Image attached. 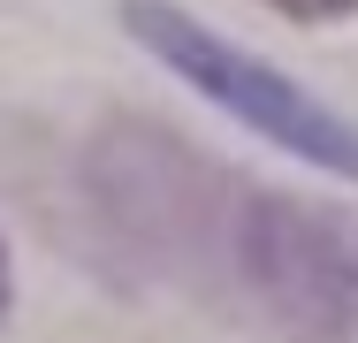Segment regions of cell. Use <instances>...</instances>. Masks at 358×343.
<instances>
[{
    "label": "cell",
    "instance_id": "277c9868",
    "mask_svg": "<svg viewBox=\"0 0 358 343\" xmlns=\"http://www.w3.org/2000/svg\"><path fill=\"white\" fill-rule=\"evenodd\" d=\"M282 15H297V23H328V15H351L358 0H275Z\"/></svg>",
    "mask_w": 358,
    "mask_h": 343
},
{
    "label": "cell",
    "instance_id": "6da1fadb",
    "mask_svg": "<svg viewBox=\"0 0 358 343\" xmlns=\"http://www.w3.org/2000/svg\"><path fill=\"white\" fill-rule=\"evenodd\" d=\"M236 290L297 343H358V214L244 191L229 221Z\"/></svg>",
    "mask_w": 358,
    "mask_h": 343
},
{
    "label": "cell",
    "instance_id": "3957f363",
    "mask_svg": "<svg viewBox=\"0 0 358 343\" xmlns=\"http://www.w3.org/2000/svg\"><path fill=\"white\" fill-rule=\"evenodd\" d=\"M122 23H130L145 46L183 76V84H199L214 107H229L236 122H252L259 137H275L282 153H297V160H313V168L351 176V183H358V130L343 122V115H328L313 92H297L282 69L252 62L244 46L214 38L199 15L168 8V0H130V8H122Z\"/></svg>",
    "mask_w": 358,
    "mask_h": 343
},
{
    "label": "cell",
    "instance_id": "7a4b0ae2",
    "mask_svg": "<svg viewBox=\"0 0 358 343\" xmlns=\"http://www.w3.org/2000/svg\"><path fill=\"white\" fill-rule=\"evenodd\" d=\"M92 191L115 237L160 267H229V221L244 183L206 168L191 145H176L152 122H115L92 145Z\"/></svg>",
    "mask_w": 358,
    "mask_h": 343
},
{
    "label": "cell",
    "instance_id": "5b68a950",
    "mask_svg": "<svg viewBox=\"0 0 358 343\" xmlns=\"http://www.w3.org/2000/svg\"><path fill=\"white\" fill-rule=\"evenodd\" d=\"M0 313H8V244H0Z\"/></svg>",
    "mask_w": 358,
    "mask_h": 343
}]
</instances>
